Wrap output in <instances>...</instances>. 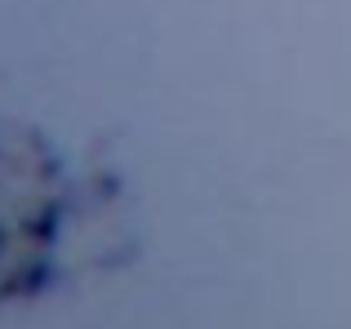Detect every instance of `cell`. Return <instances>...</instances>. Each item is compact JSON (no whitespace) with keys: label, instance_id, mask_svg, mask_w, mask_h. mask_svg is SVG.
Wrapping results in <instances>:
<instances>
[{"label":"cell","instance_id":"obj_1","mask_svg":"<svg viewBox=\"0 0 351 329\" xmlns=\"http://www.w3.org/2000/svg\"><path fill=\"white\" fill-rule=\"evenodd\" d=\"M58 169L36 138H0V298L32 289L58 245Z\"/></svg>","mask_w":351,"mask_h":329}]
</instances>
